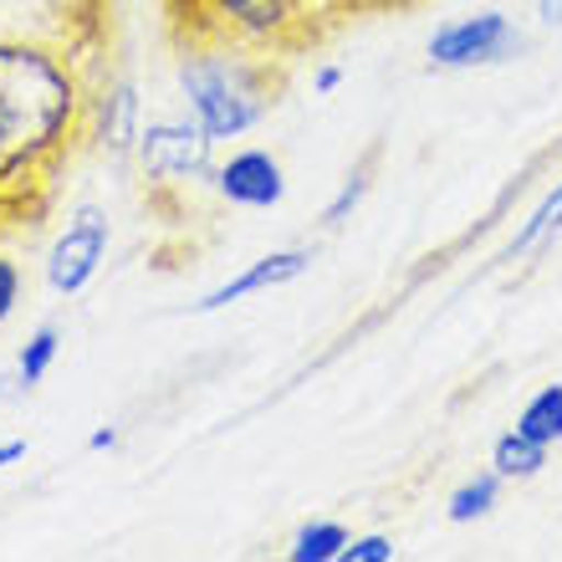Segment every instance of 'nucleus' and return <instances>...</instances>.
<instances>
[{"instance_id": "nucleus-20", "label": "nucleus", "mask_w": 562, "mask_h": 562, "mask_svg": "<svg viewBox=\"0 0 562 562\" xmlns=\"http://www.w3.org/2000/svg\"><path fill=\"white\" fill-rule=\"evenodd\" d=\"M537 21L542 26H562V0H537Z\"/></svg>"}, {"instance_id": "nucleus-16", "label": "nucleus", "mask_w": 562, "mask_h": 562, "mask_svg": "<svg viewBox=\"0 0 562 562\" xmlns=\"http://www.w3.org/2000/svg\"><path fill=\"white\" fill-rule=\"evenodd\" d=\"M373 159H379V148H369V154H363V164H358L353 175L342 179V190L333 194V205L323 210V225H327V231H338V225L348 221L358 205H363V194H369V179H373Z\"/></svg>"}, {"instance_id": "nucleus-5", "label": "nucleus", "mask_w": 562, "mask_h": 562, "mask_svg": "<svg viewBox=\"0 0 562 562\" xmlns=\"http://www.w3.org/2000/svg\"><path fill=\"white\" fill-rule=\"evenodd\" d=\"M517 52H521V31L512 26V15H502V11L460 15V21H450V26H440L429 36V61H435V67H450V72L496 67V61H512Z\"/></svg>"}, {"instance_id": "nucleus-2", "label": "nucleus", "mask_w": 562, "mask_h": 562, "mask_svg": "<svg viewBox=\"0 0 562 562\" xmlns=\"http://www.w3.org/2000/svg\"><path fill=\"white\" fill-rule=\"evenodd\" d=\"M179 92L190 103V119L221 144V138L251 134L277 108L281 67H271V52L194 46L179 52Z\"/></svg>"}, {"instance_id": "nucleus-10", "label": "nucleus", "mask_w": 562, "mask_h": 562, "mask_svg": "<svg viewBox=\"0 0 562 562\" xmlns=\"http://www.w3.org/2000/svg\"><path fill=\"white\" fill-rule=\"evenodd\" d=\"M562 236V179L552 184L542 200H537V210L521 221V231L512 240H506V251H502V261H532V256H542L552 246V240Z\"/></svg>"}, {"instance_id": "nucleus-22", "label": "nucleus", "mask_w": 562, "mask_h": 562, "mask_svg": "<svg viewBox=\"0 0 562 562\" xmlns=\"http://www.w3.org/2000/svg\"><path fill=\"white\" fill-rule=\"evenodd\" d=\"M92 450H113V445H119V429H113V425H103V429H92Z\"/></svg>"}, {"instance_id": "nucleus-21", "label": "nucleus", "mask_w": 562, "mask_h": 562, "mask_svg": "<svg viewBox=\"0 0 562 562\" xmlns=\"http://www.w3.org/2000/svg\"><path fill=\"white\" fill-rule=\"evenodd\" d=\"M21 456H26V440H0V471H5V465H15Z\"/></svg>"}, {"instance_id": "nucleus-13", "label": "nucleus", "mask_w": 562, "mask_h": 562, "mask_svg": "<svg viewBox=\"0 0 562 562\" xmlns=\"http://www.w3.org/2000/svg\"><path fill=\"white\" fill-rule=\"evenodd\" d=\"M517 429L521 435H532V440H542V445H558L562 440V384L537 389L532 400L521 404Z\"/></svg>"}, {"instance_id": "nucleus-3", "label": "nucleus", "mask_w": 562, "mask_h": 562, "mask_svg": "<svg viewBox=\"0 0 562 562\" xmlns=\"http://www.w3.org/2000/svg\"><path fill=\"white\" fill-rule=\"evenodd\" d=\"M159 11L179 52L246 46V52L286 57L317 36L307 0H159Z\"/></svg>"}, {"instance_id": "nucleus-15", "label": "nucleus", "mask_w": 562, "mask_h": 562, "mask_svg": "<svg viewBox=\"0 0 562 562\" xmlns=\"http://www.w3.org/2000/svg\"><path fill=\"white\" fill-rule=\"evenodd\" d=\"M57 353H61V333H57L52 323L36 327V333L26 338V348L15 353V384H21V389H36L46 373H52Z\"/></svg>"}, {"instance_id": "nucleus-8", "label": "nucleus", "mask_w": 562, "mask_h": 562, "mask_svg": "<svg viewBox=\"0 0 562 562\" xmlns=\"http://www.w3.org/2000/svg\"><path fill=\"white\" fill-rule=\"evenodd\" d=\"M312 271V246H286V251H271L261 256V261H251L246 271H236L231 281H221L215 292H205L200 302H194V312H221L231 307V302H246V296L256 292H277V286H286V281L307 277Z\"/></svg>"}, {"instance_id": "nucleus-11", "label": "nucleus", "mask_w": 562, "mask_h": 562, "mask_svg": "<svg viewBox=\"0 0 562 562\" xmlns=\"http://www.w3.org/2000/svg\"><path fill=\"white\" fill-rule=\"evenodd\" d=\"M548 450L552 445L532 440V435H521V429L512 425L502 440L491 445V471L502 475V481H532V475H542V465H548Z\"/></svg>"}, {"instance_id": "nucleus-23", "label": "nucleus", "mask_w": 562, "mask_h": 562, "mask_svg": "<svg viewBox=\"0 0 562 562\" xmlns=\"http://www.w3.org/2000/svg\"><path fill=\"white\" fill-rule=\"evenodd\" d=\"M0 231H11V221H5V210H0Z\"/></svg>"}, {"instance_id": "nucleus-7", "label": "nucleus", "mask_w": 562, "mask_h": 562, "mask_svg": "<svg viewBox=\"0 0 562 562\" xmlns=\"http://www.w3.org/2000/svg\"><path fill=\"white\" fill-rule=\"evenodd\" d=\"M215 194L236 210H271L286 194V175H281L277 154H267V148H236L215 169Z\"/></svg>"}, {"instance_id": "nucleus-6", "label": "nucleus", "mask_w": 562, "mask_h": 562, "mask_svg": "<svg viewBox=\"0 0 562 562\" xmlns=\"http://www.w3.org/2000/svg\"><path fill=\"white\" fill-rule=\"evenodd\" d=\"M108 240H113L108 236V215L82 205L72 221H67V231L52 240V251H46V286L57 296L88 292V281L98 277L108 261Z\"/></svg>"}, {"instance_id": "nucleus-1", "label": "nucleus", "mask_w": 562, "mask_h": 562, "mask_svg": "<svg viewBox=\"0 0 562 562\" xmlns=\"http://www.w3.org/2000/svg\"><path fill=\"white\" fill-rule=\"evenodd\" d=\"M88 119L92 92L67 42L0 36V210L11 231L46 215Z\"/></svg>"}, {"instance_id": "nucleus-17", "label": "nucleus", "mask_w": 562, "mask_h": 562, "mask_svg": "<svg viewBox=\"0 0 562 562\" xmlns=\"http://www.w3.org/2000/svg\"><path fill=\"white\" fill-rule=\"evenodd\" d=\"M342 562H394V537H384V532L348 537V548H342Z\"/></svg>"}, {"instance_id": "nucleus-14", "label": "nucleus", "mask_w": 562, "mask_h": 562, "mask_svg": "<svg viewBox=\"0 0 562 562\" xmlns=\"http://www.w3.org/2000/svg\"><path fill=\"white\" fill-rule=\"evenodd\" d=\"M342 548H348V527H338V521H307V527L292 537L286 558L292 562H342Z\"/></svg>"}, {"instance_id": "nucleus-4", "label": "nucleus", "mask_w": 562, "mask_h": 562, "mask_svg": "<svg viewBox=\"0 0 562 562\" xmlns=\"http://www.w3.org/2000/svg\"><path fill=\"white\" fill-rule=\"evenodd\" d=\"M210 148L215 138L200 128L194 119H179V123H148L138 134V169H144V184L154 194L164 190H190L200 175H215L210 169Z\"/></svg>"}, {"instance_id": "nucleus-24", "label": "nucleus", "mask_w": 562, "mask_h": 562, "mask_svg": "<svg viewBox=\"0 0 562 562\" xmlns=\"http://www.w3.org/2000/svg\"><path fill=\"white\" fill-rule=\"evenodd\" d=\"M103 5H108V11H113V5H119V0H103Z\"/></svg>"}, {"instance_id": "nucleus-19", "label": "nucleus", "mask_w": 562, "mask_h": 562, "mask_svg": "<svg viewBox=\"0 0 562 562\" xmlns=\"http://www.w3.org/2000/svg\"><path fill=\"white\" fill-rule=\"evenodd\" d=\"M342 88V67H333V61H323L317 72H312V92H323V98H333V92Z\"/></svg>"}, {"instance_id": "nucleus-12", "label": "nucleus", "mask_w": 562, "mask_h": 562, "mask_svg": "<svg viewBox=\"0 0 562 562\" xmlns=\"http://www.w3.org/2000/svg\"><path fill=\"white\" fill-rule=\"evenodd\" d=\"M502 486H506V481L496 471L471 475L465 486H456V496H450V506H445V517L456 521V527H471V521L491 517V506L502 502Z\"/></svg>"}, {"instance_id": "nucleus-18", "label": "nucleus", "mask_w": 562, "mask_h": 562, "mask_svg": "<svg viewBox=\"0 0 562 562\" xmlns=\"http://www.w3.org/2000/svg\"><path fill=\"white\" fill-rule=\"evenodd\" d=\"M21 292H26V277L11 256H0V323H11L15 307H21Z\"/></svg>"}, {"instance_id": "nucleus-9", "label": "nucleus", "mask_w": 562, "mask_h": 562, "mask_svg": "<svg viewBox=\"0 0 562 562\" xmlns=\"http://www.w3.org/2000/svg\"><path fill=\"white\" fill-rule=\"evenodd\" d=\"M92 113H98V138H103L113 154H128V148H138V92L128 77H113V82H103V92L92 98Z\"/></svg>"}]
</instances>
